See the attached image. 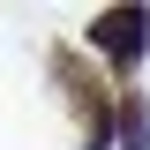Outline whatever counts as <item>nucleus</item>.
I'll return each instance as SVG.
<instances>
[{
  "label": "nucleus",
  "mask_w": 150,
  "mask_h": 150,
  "mask_svg": "<svg viewBox=\"0 0 150 150\" xmlns=\"http://www.w3.org/2000/svg\"><path fill=\"white\" fill-rule=\"evenodd\" d=\"M83 45H90V53L105 60L120 83H128V75L150 60V8H135V0H120V8H98V15L83 23Z\"/></svg>",
  "instance_id": "nucleus-2"
},
{
  "label": "nucleus",
  "mask_w": 150,
  "mask_h": 150,
  "mask_svg": "<svg viewBox=\"0 0 150 150\" xmlns=\"http://www.w3.org/2000/svg\"><path fill=\"white\" fill-rule=\"evenodd\" d=\"M53 83H60V98L75 112L83 150H112V98H120V83H105L98 68H83L75 45H53Z\"/></svg>",
  "instance_id": "nucleus-1"
},
{
  "label": "nucleus",
  "mask_w": 150,
  "mask_h": 150,
  "mask_svg": "<svg viewBox=\"0 0 150 150\" xmlns=\"http://www.w3.org/2000/svg\"><path fill=\"white\" fill-rule=\"evenodd\" d=\"M112 150H150V98L135 83H120L112 98Z\"/></svg>",
  "instance_id": "nucleus-3"
}]
</instances>
